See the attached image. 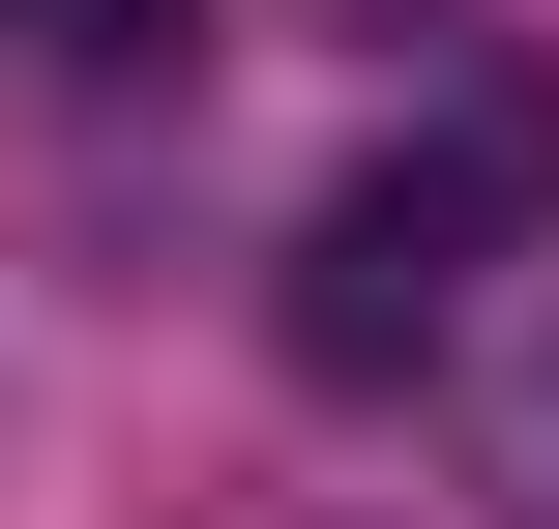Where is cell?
Wrapping results in <instances>:
<instances>
[{
	"instance_id": "cell-1",
	"label": "cell",
	"mask_w": 559,
	"mask_h": 529,
	"mask_svg": "<svg viewBox=\"0 0 559 529\" xmlns=\"http://www.w3.org/2000/svg\"><path fill=\"white\" fill-rule=\"evenodd\" d=\"M531 206H559V88H472L442 147H383V177L295 236V383H354V412H383V383L472 324V236H531Z\"/></svg>"
},
{
	"instance_id": "cell-2",
	"label": "cell",
	"mask_w": 559,
	"mask_h": 529,
	"mask_svg": "<svg viewBox=\"0 0 559 529\" xmlns=\"http://www.w3.org/2000/svg\"><path fill=\"white\" fill-rule=\"evenodd\" d=\"M0 29H29L59 88H147V59H177V0H0Z\"/></svg>"
},
{
	"instance_id": "cell-3",
	"label": "cell",
	"mask_w": 559,
	"mask_h": 529,
	"mask_svg": "<svg viewBox=\"0 0 559 529\" xmlns=\"http://www.w3.org/2000/svg\"><path fill=\"white\" fill-rule=\"evenodd\" d=\"M531 501H559V412H531Z\"/></svg>"
}]
</instances>
